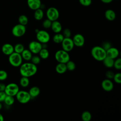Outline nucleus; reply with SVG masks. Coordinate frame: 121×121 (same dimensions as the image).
<instances>
[{
    "label": "nucleus",
    "instance_id": "1",
    "mask_svg": "<svg viewBox=\"0 0 121 121\" xmlns=\"http://www.w3.org/2000/svg\"><path fill=\"white\" fill-rule=\"evenodd\" d=\"M19 67L20 74L24 77H31L35 75L37 71L36 65L32 62H27L22 63Z\"/></svg>",
    "mask_w": 121,
    "mask_h": 121
},
{
    "label": "nucleus",
    "instance_id": "2",
    "mask_svg": "<svg viewBox=\"0 0 121 121\" xmlns=\"http://www.w3.org/2000/svg\"><path fill=\"white\" fill-rule=\"evenodd\" d=\"M91 54L94 59L99 61H102L106 56V51L102 46H99L93 47L91 51Z\"/></svg>",
    "mask_w": 121,
    "mask_h": 121
},
{
    "label": "nucleus",
    "instance_id": "3",
    "mask_svg": "<svg viewBox=\"0 0 121 121\" xmlns=\"http://www.w3.org/2000/svg\"><path fill=\"white\" fill-rule=\"evenodd\" d=\"M23 59L20 54L13 52L9 56V61L10 64L14 67H19L22 63Z\"/></svg>",
    "mask_w": 121,
    "mask_h": 121
},
{
    "label": "nucleus",
    "instance_id": "4",
    "mask_svg": "<svg viewBox=\"0 0 121 121\" xmlns=\"http://www.w3.org/2000/svg\"><path fill=\"white\" fill-rule=\"evenodd\" d=\"M55 59L59 63H66L70 60V56L68 52L62 49L58 50L55 52Z\"/></svg>",
    "mask_w": 121,
    "mask_h": 121
},
{
    "label": "nucleus",
    "instance_id": "5",
    "mask_svg": "<svg viewBox=\"0 0 121 121\" xmlns=\"http://www.w3.org/2000/svg\"><path fill=\"white\" fill-rule=\"evenodd\" d=\"M15 96L17 101L22 104L27 103L31 98L28 92L24 90H19Z\"/></svg>",
    "mask_w": 121,
    "mask_h": 121
},
{
    "label": "nucleus",
    "instance_id": "6",
    "mask_svg": "<svg viewBox=\"0 0 121 121\" xmlns=\"http://www.w3.org/2000/svg\"><path fill=\"white\" fill-rule=\"evenodd\" d=\"M26 32V26L20 24L14 26L11 30L12 34L17 37H20L23 36L25 34Z\"/></svg>",
    "mask_w": 121,
    "mask_h": 121
},
{
    "label": "nucleus",
    "instance_id": "7",
    "mask_svg": "<svg viewBox=\"0 0 121 121\" xmlns=\"http://www.w3.org/2000/svg\"><path fill=\"white\" fill-rule=\"evenodd\" d=\"M19 90V86L17 84L15 83H11L6 85L4 92L7 95L15 96Z\"/></svg>",
    "mask_w": 121,
    "mask_h": 121
},
{
    "label": "nucleus",
    "instance_id": "8",
    "mask_svg": "<svg viewBox=\"0 0 121 121\" xmlns=\"http://www.w3.org/2000/svg\"><path fill=\"white\" fill-rule=\"evenodd\" d=\"M36 37L37 41L41 43H47L50 40L49 34L45 30H38L36 33Z\"/></svg>",
    "mask_w": 121,
    "mask_h": 121
},
{
    "label": "nucleus",
    "instance_id": "9",
    "mask_svg": "<svg viewBox=\"0 0 121 121\" xmlns=\"http://www.w3.org/2000/svg\"><path fill=\"white\" fill-rule=\"evenodd\" d=\"M46 17L52 21L57 20L59 17V12L54 7H50L46 11Z\"/></svg>",
    "mask_w": 121,
    "mask_h": 121
},
{
    "label": "nucleus",
    "instance_id": "10",
    "mask_svg": "<svg viewBox=\"0 0 121 121\" xmlns=\"http://www.w3.org/2000/svg\"><path fill=\"white\" fill-rule=\"evenodd\" d=\"M61 43L62 50L67 52L72 50L74 46L72 39L70 37L64 38Z\"/></svg>",
    "mask_w": 121,
    "mask_h": 121
},
{
    "label": "nucleus",
    "instance_id": "11",
    "mask_svg": "<svg viewBox=\"0 0 121 121\" xmlns=\"http://www.w3.org/2000/svg\"><path fill=\"white\" fill-rule=\"evenodd\" d=\"M42 48V44L38 41H32L28 45V49L33 54H38Z\"/></svg>",
    "mask_w": 121,
    "mask_h": 121
},
{
    "label": "nucleus",
    "instance_id": "12",
    "mask_svg": "<svg viewBox=\"0 0 121 121\" xmlns=\"http://www.w3.org/2000/svg\"><path fill=\"white\" fill-rule=\"evenodd\" d=\"M72 41L73 42L74 46L77 47H81L84 46L85 43V38L83 35L80 34H77L72 38Z\"/></svg>",
    "mask_w": 121,
    "mask_h": 121
},
{
    "label": "nucleus",
    "instance_id": "13",
    "mask_svg": "<svg viewBox=\"0 0 121 121\" xmlns=\"http://www.w3.org/2000/svg\"><path fill=\"white\" fill-rule=\"evenodd\" d=\"M101 86L104 91L110 92L113 88V84L111 79L106 78L102 81L101 83Z\"/></svg>",
    "mask_w": 121,
    "mask_h": 121
},
{
    "label": "nucleus",
    "instance_id": "14",
    "mask_svg": "<svg viewBox=\"0 0 121 121\" xmlns=\"http://www.w3.org/2000/svg\"><path fill=\"white\" fill-rule=\"evenodd\" d=\"M1 51L4 54L9 56L14 52V46L9 43H5L2 46Z\"/></svg>",
    "mask_w": 121,
    "mask_h": 121
},
{
    "label": "nucleus",
    "instance_id": "15",
    "mask_svg": "<svg viewBox=\"0 0 121 121\" xmlns=\"http://www.w3.org/2000/svg\"><path fill=\"white\" fill-rule=\"evenodd\" d=\"M28 7L32 10H35L41 7V0H27Z\"/></svg>",
    "mask_w": 121,
    "mask_h": 121
},
{
    "label": "nucleus",
    "instance_id": "16",
    "mask_svg": "<svg viewBox=\"0 0 121 121\" xmlns=\"http://www.w3.org/2000/svg\"><path fill=\"white\" fill-rule=\"evenodd\" d=\"M106 56L111 58L114 60L117 58L119 55V50L115 47H111L110 48L106 51Z\"/></svg>",
    "mask_w": 121,
    "mask_h": 121
},
{
    "label": "nucleus",
    "instance_id": "17",
    "mask_svg": "<svg viewBox=\"0 0 121 121\" xmlns=\"http://www.w3.org/2000/svg\"><path fill=\"white\" fill-rule=\"evenodd\" d=\"M51 28L55 33H59L62 30V26L60 23L57 20L52 21Z\"/></svg>",
    "mask_w": 121,
    "mask_h": 121
},
{
    "label": "nucleus",
    "instance_id": "18",
    "mask_svg": "<svg viewBox=\"0 0 121 121\" xmlns=\"http://www.w3.org/2000/svg\"><path fill=\"white\" fill-rule=\"evenodd\" d=\"M104 16L106 19L109 21H113L116 18V14L115 12L111 9H107L104 13Z\"/></svg>",
    "mask_w": 121,
    "mask_h": 121
},
{
    "label": "nucleus",
    "instance_id": "19",
    "mask_svg": "<svg viewBox=\"0 0 121 121\" xmlns=\"http://www.w3.org/2000/svg\"><path fill=\"white\" fill-rule=\"evenodd\" d=\"M55 70L57 73L60 74L65 73L67 70L66 63H59L55 67Z\"/></svg>",
    "mask_w": 121,
    "mask_h": 121
},
{
    "label": "nucleus",
    "instance_id": "20",
    "mask_svg": "<svg viewBox=\"0 0 121 121\" xmlns=\"http://www.w3.org/2000/svg\"><path fill=\"white\" fill-rule=\"evenodd\" d=\"M20 54L23 60H24L26 61L30 60L33 56L32 53L29 49H24Z\"/></svg>",
    "mask_w": 121,
    "mask_h": 121
},
{
    "label": "nucleus",
    "instance_id": "21",
    "mask_svg": "<svg viewBox=\"0 0 121 121\" xmlns=\"http://www.w3.org/2000/svg\"><path fill=\"white\" fill-rule=\"evenodd\" d=\"M28 93L31 98L36 97L40 94V90L38 86H34L30 88Z\"/></svg>",
    "mask_w": 121,
    "mask_h": 121
},
{
    "label": "nucleus",
    "instance_id": "22",
    "mask_svg": "<svg viewBox=\"0 0 121 121\" xmlns=\"http://www.w3.org/2000/svg\"><path fill=\"white\" fill-rule=\"evenodd\" d=\"M114 59L110 58L108 56H106V57L103 60V62L104 65L107 68H112L113 66L114 63Z\"/></svg>",
    "mask_w": 121,
    "mask_h": 121
},
{
    "label": "nucleus",
    "instance_id": "23",
    "mask_svg": "<svg viewBox=\"0 0 121 121\" xmlns=\"http://www.w3.org/2000/svg\"><path fill=\"white\" fill-rule=\"evenodd\" d=\"M34 16V18L36 20H41L43 17V12L42 9L39 8L35 10Z\"/></svg>",
    "mask_w": 121,
    "mask_h": 121
},
{
    "label": "nucleus",
    "instance_id": "24",
    "mask_svg": "<svg viewBox=\"0 0 121 121\" xmlns=\"http://www.w3.org/2000/svg\"><path fill=\"white\" fill-rule=\"evenodd\" d=\"M64 37L63 36L62 34L59 33H56L55 35H54L52 40L54 43H61L64 39Z\"/></svg>",
    "mask_w": 121,
    "mask_h": 121
},
{
    "label": "nucleus",
    "instance_id": "25",
    "mask_svg": "<svg viewBox=\"0 0 121 121\" xmlns=\"http://www.w3.org/2000/svg\"><path fill=\"white\" fill-rule=\"evenodd\" d=\"M38 53L41 59H46L49 56V52L46 48H42Z\"/></svg>",
    "mask_w": 121,
    "mask_h": 121
},
{
    "label": "nucleus",
    "instance_id": "26",
    "mask_svg": "<svg viewBox=\"0 0 121 121\" xmlns=\"http://www.w3.org/2000/svg\"><path fill=\"white\" fill-rule=\"evenodd\" d=\"M3 102L7 106L12 105L15 102V99L14 96L7 95Z\"/></svg>",
    "mask_w": 121,
    "mask_h": 121
},
{
    "label": "nucleus",
    "instance_id": "27",
    "mask_svg": "<svg viewBox=\"0 0 121 121\" xmlns=\"http://www.w3.org/2000/svg\"><path fill=\"white\" fill-rule=\"evenodd\" d=\"M19 84L23 87H27L29 84V78L22 76L19 80Z\"/></svg>",
    "mask_w": 121,
    "mask_h": 121
},
{
    "label": "nucleus",
    "instance_id": "28",
    "mask_svg": "<svg viewBox=\"0 0 121 121\" xmlns=\"http://www.w3.org/2000/svg\"><path fill=\"white\" fill-rule=\"evenodd\" d=\"M81 117L83 121H90L92 118V115L89 112L86 111L82 113Z\"/></svg>",
    "mask_w": 121,
    "mask_h": 121
},
{
    "label": "nucleus",
    "instance_id": "29",
    "mask_svg": "<svg viewBox=\"0 0 121 121\" xmlns=\"http://www.w3.org/2000/svg\"><path fill=\"white\" fill-rule=\"evenodd\" d=\"M18 21L19 24L26 26V25L28 23V19L27 16H26V15H21L18 17Z\"/></svg>",
    "mask_w": 121,
    "mask_h": 121
},
{
    "label": "nucleus",
    "instance_id": "30",
    "mask_svg": "<svg viewBox=\"0 0 121 121\" xmlns=\"http://www.w3.org/2000/svg\"><path fill=\"white\" fill-rule=\"evenodd\" d=\"M24 49H25L24 46L23 45V44L20 43H17L14 46V52H16L19 54H21Z\"/></svg>",
    "mask_w": 121,
    "mask_h": 121
},
{
    "label": "nucleus",
    "instance_id": "31",
    "mask_svg": "<svg viewBox=\"0 0 121 121\" xmlns=\"http://www.w3.org/2000/svg\"><path fill=\"white\" fill-rule=\"evenodd\" d=\"M67 70L69 71H73L76 69V64L72 60H69L66 63Z\"/></svg>",
    "mask_w": 121,
    "mask_h": 121
},
{
    "label": "nucleus",
    "instance_id": "32",
    "mask_svg": "<svg viewBox=\"0 0 121 121\" xmlns=\"http://www.w3.org/2000/svg\"><path fill=\"white\" fill-rule=\"evenodd\" d=\"M113 67L117 70L121 69V59L120 58H117L116 60H114Z\"/></svg>",
    "mask_w": 121,
    "mask_h": 121
},
{
    "label": "nucleus",
    "instance_id": "33",
    "mask_svg": "<svg viewBox=\"0 0 121 121\" xmlns=\"http://www.w3.org/2000/svg\"><path fill=\"white\" fill-rule=\"evenodd\" d=\"M30 60H31L32 63L36 65L40 62L41 58L39 57V56H37V55L32 56Z\"/></svg>",
    "mask_w": 121,
    "mask_h": 121
},
{
    "label": "nucleus",
    "instance_id": "34",
    "mask_svg": "<svg viewBox=\"0 0 121 121\" xmlns=\"http://www.w3.org/2000/svg\"><path fill=\"white\" fill-rule=\"evenodd\" d=\"M52 21L47 18L45 19L43 22V26L45 29H48L51 28Z\"/></svg>",
    "mask_w": 121,
    "mask_h": 121
},
{
    "label": "nucleus",
    "instance_id": "35",
    "mask_svg": "<svg viewBox=\"0 0 121 121\" xmlns=\"http://www.w3.org/2000/svg\"><path fill=\"white\" fill-rule=\"evenodd\" d=\"M8 78V73L4 70H0V81H4Z\"/></svg>",
    "mask_w": 121,
    "mask_h": 121
},
{
    "label": "nucleus",
    "instance_id": "36",
    "mask_svg": "<svg viewBox=\"0 0 121 121\" xmlns=\"http://www.w3.org/2000/svg\"><path fill=\"white\" fill-rule=\"evenodd\" d=\"M114 81L117 84L121 83V74L120 73H117L114 74L113 78Z\"/></svg>",
    "mask_w": 121,
    "mask_h": 121
},
{
    "label": "nucleus",
    "instance_id": "37",
    "mask_svg": "<svg viewBox=\"0 0 121 121\" xmlns=\"http://www.w3.org/2000/svg\"><path fill=\"white\" fill-rule=\"evenodd\" d=\"M80 4L85 7L89 6L92 3V0H79Z\"/></svg>",
    "mask_w": 121,
    "mask_h": 121
},
{
    "label": "nucleus",
    "instance_id": "38",
    "mask_svg": "<svg viewBox=\"0 0 121 121\" xmlns=\"http://www.w3.org/2000/svg\"><path fill=\"white\" fill-rule=\"evenodd\" d=\"M71 31L69 28H66L64 30L63 32V35L64 38H69L71 36Z\"/></svg>",
    "mask_w": 121,
    "mask_h": 121
},
{
    "label": "nucleus",
    "instance_id": "39",
    "mask_svg": "<svg viewBox=\"0 0 121 121\" xmlns=\"http://www.w3.org/2000/svg\"><path fill=\"white\" fill-rule=\"evenodd\" d=\"M114 75V73L112 71H111V70L107 71L105 73V76L107 78L109 79H112Z\"/></svg>",
    "mask_w": 121,
    "mask_h": 121
},
{
    "label": "nucleus",
    "instance_id": "40",
    "mask_svg": "<svg viewBox=\"0 0 121 121\" xmlns=\"http://www.w3.org/2000/svg\"><path fill=\"white\" fill-rule=\"evenodd\" d=\"M7 95L4 91H0V102H3Z\"/></svg>",
    "mask_w": 121,
    "mask_h": 121
},
{
    "label": "nucleus",
    "instance_id": "41",
    "mask_svg": "<svg viewBox=\"0 0 121 121\" xmlns=\"http://www.w3.org/2000/svg\"><path fill=\"white\" fill-rule=\"evenodd\" d=\"M105 51H106V50H107L109 48H110L111 47V44H110V43H109V42H104V43H103V45H102V46Z\"/></svg>",
    "mask_w": 121,
    "mask_h": 121
},
{
    "label": "nucleus",
    "instance_id": "42",
    "mask_svg": "<svg viewBox=\"0 0 121 121\" xmlns=\"http://www.w3.org/2000/svg\"><path fill=\"white\" fill-rule=\"evenodd\" d=\"M6 87V85L2 83H0V91H4Z\"/></svg>",
    "mask_w": 121,
    "mask_h": 121
},
{
    "label": "nucleus",
    "instance_id": "43",
    "mask_svg": "<svg viewBox=\"0 0 121 121\" xmlns=\"http://www.w3.org/2000/svg\"><path fill=\"white\" fill-rule=\"evenodd\" d=\"M113 0H101V1L104 3H106V4H108V3H110L111 2H112Z\"/></svg>",
    "mask_w": 121,
    "mask_h": 121
},
{
    "label": "nucleus",
    "instance_id": "44",
    "mask_svg": "<svg viewBox=\"0 0 121 121\" xmlns=\"http://www.w3.org/2000/svg\"><path fill=\"white\" fill-rule=\"evenodd\" d=\"M4 120L3 116L0 113V121H3Z\"/></svg>",
    "mask_w": 121,
    "mask_h": 121
},
{
    "label": "nucleus",
    "instance_id": "45",
    "mask_svg": "<svg viewBox=\"0 0 121 121\" xmlns=\"http://www.w3.org/2000/svg\"><path fill=\"white\" fill-rule=\"evenodd\" d=\"M2 104L0 102V110L2 109Z\"/></svg>",
    "mask_w": 121,
    "mask_h": 121
}]
</instances>
